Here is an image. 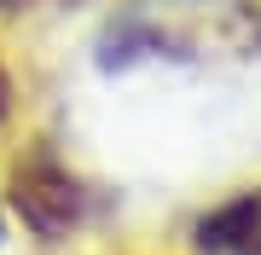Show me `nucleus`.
I'll return each mask as SVG.
<instances>
[{
	"instance_id": "obj_4",
	"label": "nucleus",
	"mask_w": 261,
	"mask_h": 255,
	"mask_svg": "<svg viewBox=\"0 0 261 255\" xmlns=\"http://www.w3.org/2000/svg\"><path fill=\"white\" fill-rule=\"evenodd\" d=\"M12 110H18V87H12V70L0 64V128L12 122Z\"/></svg>"
},
{
	"instance_id": "obj_2",
	"label": "nucleus",
	"mask_w": 261,
	"mask_h": 255,
	"mask_svg": "<svg viewBox=\"0 0 261 255\" xmlns=\"http://www.w3.org/2000/svg\"><path fill=\"white\" fill-rule=\"evenodd\" d=\"M6 209L41 238V244H64V238H75L87 226L93 191H87V180L75 174L47 139H35V145H23V151L6 162Z\"/></svg>"
},
{
	"instance_id": "obj_5",
	"label": "nucleus",
	"mask_w": 261,
	"mask_h": 255,
	"mask_svg": "<svg viewBox=\"0 0 261 255\" xmlns=\"http://www.w3.org/2000/svg\"><path fill=\"white\" fill-rule=\"evenodd\" d=\"M12 6H18V0H0V12H12Z\"/></svg>"
},
{
	"instance_id": "obj_1",
	"label": "nucleus",
	"mask_w": 261,
	"mask_h": 255,
	"mask_svg": "<svg viewBox=\"0 0 261 255\" xmlns=\"http://www.w3.org/2000/svg\"><path fill=\"white\" fill-rule=\"evenodd\" d=\"M261 23L250 6H186V18H174V0H145V6L122 12V18L111 23V35H105V64L122 70L134 64V58H186V52H238V47H261Z\"/></svg>"
},
{
	"instance_id": "obj_3",
	"label": "nucleus",
	"mask_w": 261,
	"mask_h": 255,
	"mask_svg": "<svg viewBox=\"0 0 261 255\" xmlns=\"http://www.w3.org/2000/svg\"><path fill=\"white\" fill-rule=\"evenodd\" d=\"M192 255H261V186L203 209L186 232Z\"/></svg>"
},
{
	"instance_id": "obj_6",
	"label": "nucleus",
	"mask_w": 261,
	"mask_h": 255,
	"mask_svg": "<svg viewBox=\"0 0 261 255\" xmlns=\"http://www.w3.org/2000/svg\"><path fill=\"white\" fill-rule=\"evenodd\" d=\"M0 232H6V220H0Z\"/></svg>"
}]
</instances>
